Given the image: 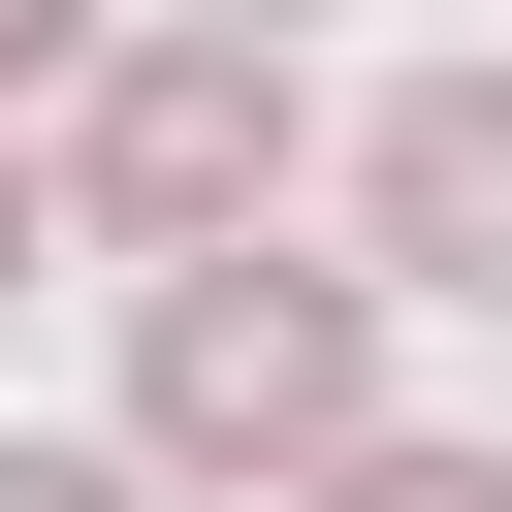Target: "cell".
I'll return each instance as SVG.
<instances>
[{
  "mask_svg": "<svg viewBox=\"0 0 512 512\" xmlns=\"http://www.w3.org/2000/svg\"><path fill=\"white\" fill-rule=\"evenodd\" d=\"M288 512H512V448H416V416H384V448H352V480H288Z\"/></svg>",
  "mask_w": 512,
  "mask_h": 512,
  "instance_id": "cell-4",
  "label": "cell"
},
{
  "mask_svg": "<svg viewBox=\"0 0 512 512\" xmlns=\"http://www.w3.org/2000/svg\"><path fill=\"white\" fill-rule=\"evenodd\" d=\"M0 512H160V480H128V448H32V416H0Z\"/></svg>",
  "mask_w": 512,
  "mask_h": 512,
  "instance_id": "cell-5",
  "label": "cell"
},
{
  "mask_svg": "<svg viewBox=\"0 0 512 512\" xmlns=\"http://www.w3.org/2000/svg\"><path fill=\"white\" fill-rule=\"evenodd\" d=\"M352 288H512V64L352 96Z\"/></svg>",
  "mask_w": 512,
  "mask_h": 512,
  "instance_id": "cell-3",
  "label": "cell"
},
{
  "mask_svg": "<svg viewBox=\"0 0 512 512\" xmlns=\"http://www.w3.org/2000/svg\"><path fill=\"white\" fill-rule=\"evenodd\" d=\"M288 160H320V96H288V32H96V96H64V256H128V288H192V256H288Z\"/></svg>",
  "mask_w": 512,
  "mask_h": 512,
  "instance_id": "cell-2",
  "label": "cell"
},
{
  "mask_svg": "<svg viewBox=\"0 0 512 512\" xmlns=\"http://www.w3.org/2000/svg\"><path fill=\"white\" fill-rule=\"evenodd\" d=\"M384 448V288L352 256H192V288H128V480H352Z\"/></svg>",
  "mask_w": 512,
  "mask_h": 512,
  "instance_id": "cell-1",
  "label": "cell"
},
{
  "mask_svg": "<svg viewBox=\"0 0 512 512\" xmlns=\"http://www.w3.org/2000/svg\"><path fill=\"white\" fill-rule=\"evenodd\" d=\"M32 256H64V192H32V128H0V288H32Z\"/></svg>",
  "mask_w": 512,
  "mask_h": 512,
  "instance_id": "cell-6",
  "label": "cell"
}]
</instances>
